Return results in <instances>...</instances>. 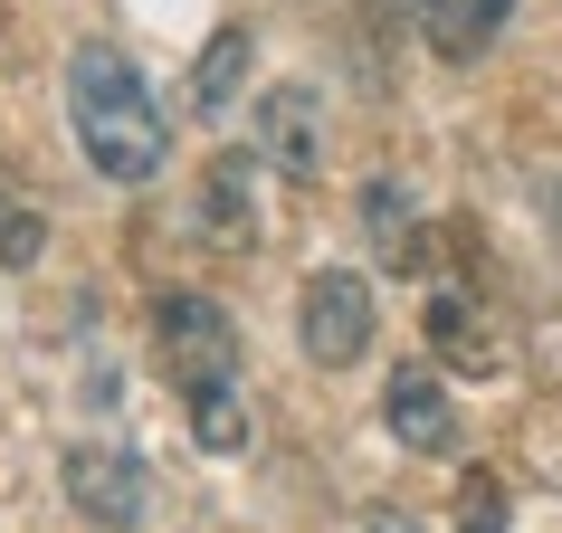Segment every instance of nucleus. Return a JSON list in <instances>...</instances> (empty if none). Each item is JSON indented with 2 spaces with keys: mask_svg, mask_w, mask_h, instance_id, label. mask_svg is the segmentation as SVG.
Masks as SVG:
<instances>
[{
  "mask_svg": "<svg viewBox=\"0 0 562 533\" xmlns=\"http://www.w3.org/2000/svg\"><path fill=\"white\" fill-rule=\"evenodd\" d=\"M58 486H67V504H77L87 524H105V533H134L144 524V496H153V476H144L134 447H67Z\"/></svg>",
  "mask_w": 562,
  "mask_h": 533,
  "instance_id": "obj_4",
  "label": "nucleus"
},
{
  "mask_svg": "<svg viewBox=\"0 0 562 533\" xmlns=\"http://www.w3.org/2000/svg\"><path fill=\"white\" fill-rule=\"evenodd\" d=\"M38 248H48V209H38L30 181L0 162V266H38Z\"/></svg>",
  "mask_w": 562,
  "mask_h": 533,
  "instance_id": "obj_10",
  "label": "nucleus"
},
{
  "mask_svg": "<svg viewBox=\"0 0 562 533\" xmlns=\"http://www.w3.org/2000/svg\"><path fill=\"white\" fill-rule=\"evenodd\" d=\"M372 533H419V524H411V514H372Z\"/></svg>",
  "mask_w": 562,
  "mask_h": 533,
  "instance_id": "obj_15",
  "label": "nucleus"
},
{
  "mask_svg": "<svg viewBox=\"0 0 562 533\" xmlns=\"http://www.w3.org/2000/svg\"><path fill=\"white\" fill-rule=\"evenodd\" d=\"M429 343H439L458 372H505V343H496V325H486V305H476L468 286L429 296Z\"/></svg>",
  "mask_w": 562,
  "mask_h": 533,
  "instance_id": "obj_7",
  "label": "nucleus"
},
{
  "mask_svg": "<svg viewBox=\"0 0 562 533\" xmlns=\"http://www.w3.org/2000/svg\"><path fill=\"white\" fill-rule=\"evenodd\" d=\"M382 410H391V439L411 447V457H448V447L468 439V419H458V400H448V390L429 382V372H391Z\"/></svg>",
  "mask_w": 562,
  "mask_h": 533,
  "instance_id": "obj_5",
  "label": "nucleus"
},
{
  "mask_svg": "<svg viewBox=\"0 0 562 533\" xmlns=\"http://www.w3.org/2000/svg\"><path fill=\"white\" fill-rule=\"evenodd\" d=\"M258 144H267L277 172H315V95H305V87H277L258 105Z\"/></svg>",
  "mask_w": 562,
  "mask_h": 533,
  "instance_id": "obj_9",
  "label": "nucleus"
},
{
  "mask_svg": "<svg viewBox=\"0 0 562 533\" xmlns=\"http://www.w3.org/2000/svg\"><path fill=\"white\" fill-rule=\"evenodd\" d=\"M248 58H258V38H248V30H220V38H210L201 67H191V115H220V105L238 95V77H248Z\"/></svg>",
  "mask_w": 562,
  "mask_h": 533,
  "instance_id": "obj_11",
  "label": "nucleus"
},
{
  "mask_svg": "<svg viewBox=\"0 0 562 533\" xmlns=\"http://www.w3.org/2000/svg\"><path fill=\"white\" fill-rule=\"evenodd\" d=\"M248 181H258L248 152H220L201 172V229L220 238V248H258V191H248Z\"/></svg>",
  "mask_w": 562,
  "mask_h": 533,
  "instance_id": "obj_6",
  "label": "nucleus"
},
{
  "mask_svg": "<svg viewBox=\"0 0 562 533\" xmlns=\"http://www.w3.org/2000/svg\"><path fill=\"white\" fill-rule=\"evenodd\" d=\"M153 353H162V382H172L181 400L238 390V325L210 296H191V286H172V296L153 305Z\"/></svg>",
  "mask_w": 562,
  "mask_h": 533,
  "instance_id": "obj_2",
  "label": "nucleus"
},
{
  "mask_svg": "<svg viewBox=\"0 0 562 533\" xmlns=\"http://www.w3.org/2000/svg\"><path fill=\"white\" fill-rule=\"evenodd\" d=\"M67 115H77V144H87V162L105 181H153L162 152H172V124H162L144 67L124 58L115 38H87L67 58Z\"/></svg>",
  "mask_w": 562,
  "mask_h": 533,
  "instance_id": "obj_1",
  "label": "nucleus"
},
{
  "mask_svg": "<svg viewBox=\"0 0 562 533\" xmlns=\"http://www.w3.org/2000/svg\"><path fill=\"white\" fill-rule=\"evenodd\" d=\"M505 10H515V0H419V38H429L439 58H476V48L505 30Z\"/></svg>",
  "mask_w": 562,
  "mask_h": 533,
  "instance_id": "obj_8",
  "label": "nucleus"
},
{
  "mask_svg": "<svg viewBox=\"0 0 562 533\" xmlns=\"http://www.w3.org/2000/svg\"><path fill=\"white\" fill-rule=\"evenodd\" d=\"M296 333H305V353L325 362V372L362 362V353H372V286H362L353 266H325V276H305V296H296Z\"/></svg>",
  "mask_w": 562,
  "mask_h": 533,
  "instance_id": "obj_3",
  "label": "nucleus"
},
{
  "mask_svg": "<svg viewBox=\"0 0 562 533\" xmlns=\"http://www.w3.org/2000/svg\"><path fill=\"white\" fill-rule=\"evenodd\" d=\"M362 219H372V229H401V181H372V191H362Z\"/></svg>",
  "mask_w": 562,
  "mask_h": 533,
  "instance_id": "obj_14",
  "label": "nucleus"
},
{
  "mask_svg": "<svg viewBox=\"0 0 562 533\" xmlns=\"http://www.w3.org/2000/svg\"><path fill=\"white\" fill-rule=\"evenodd\" d=\"M191 439H201L210 457H238V447H248V410H238V390H210V400H191Z\"/></svg>",
  "mask_w": 562,
  "mask_h": 533,
  "instance_id": "obj_12",
  "label": "nucleus"
},
{
  "mask_svg": "<svg viewBox=\"0 0 562 533\" xmlns=\"http://www.w3.org/2000/svg\"><path fill=\"white\" fill-rule=\"evenodd\" d=\"M458 496H468V504H458V533H505V486H496L486 467H476Z\"/></svg>",
  "mask_w": 562,
  "mask_h": 533,
  "instance_id": "obj_13",
  "label": "nucleus"
}]
</instances>
